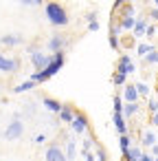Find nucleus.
Listing matches in <instances>:
<instances>
[{
    "label": "nucleus",
    "mask_w": 158,
    "mask_h": 161,
    "mask_svg": "<svg viewBox=\"0 0 158 161\" xmlns=\"http://www.w3.org/2000/svg\"><path fill=\"white\" fill-rule=\"evenodd\" d=\"M44 161H66L64 150H62L57 143H51V146L46 148V152H44Z\"/></svg>",
    "instance_id": "nucleus-10"
},
{
    "label": "nucleus",
    "mask_w": 158,
    "mask_h": 161,
    "mask_svg": "<svg viewBox=\"0 0 158 161\" xmlns=\"http://www.w3.org/2000/svg\"><path fill=\"white\" fill-rule=\"evenodd\" d=\"M94 159L97 161H108V152H105V148H101V146H94Z\"/></svg>",
    "instance_id": "nucleus-26"
},
{
    "label": "nucleus",
    "mask_w": 158,
    "mask_h": 161,
    "mask_svg": "<svg viewBox=\"0 0 158 161\" xmlns=\"http://www.w3.org/2000/svg\"><path fill=\"white\" fill-rule=\"evenodd\" d=\"M149 18H151L154 22H158V9H151V11H149ZM149 18H147V20H149Z\"/></svg>",
    "instance_id": "nucleus-34"
},
{
    "label": "nucleus",
    "mask_w": 158,
    "mask_h": 161,
    "mask_svg": "<svg viewBox=\"0 0 158 161\" xmlns=\"http://www.w3.org/2000/svg\"><path fill=\"white\" fill-rule=\"evenodd\" d=\"M84 159H86V161H94V154H92V152H86Z\"/></svg>",
    "instance_id": "nucleus-37"
},
{
    "label": "nucleus",
    "mask_w": 158,
    "mask_h": 161,
    "mask_svg": "<svg viewBox=\"0 0 158 161\" xmlns=\"http://www.w3.org/2000/svg\"><path fill=\"white\" fill-rule=\"evenodd\" d=\"M147 108H149V113L154 115V113H158V99L156 97H151L149 102H147Z\"/></svg>",
    "instance_id": "nucleus-30"
},
{
    "label": "nucleus",
    "mask_w": 158,
    "mask_h": 161,
    "mask_svg": "<svg viewBox=\"0 0 158 161\" xmlns=\"http://www.w3.org/2000/svg\"><path fill=\"white\" fill-rule=\"evenodd\" d=\"M88 31H90V33L99 31V20H94V22H88Z\"/></svg>",
    "instance_id": "nucleus-32"
},
{
    "label": "nucleus",
    "mask_w": 158,
    "mask_h": 161,
    "mask_svg": "<svg viewBox=\"0 0 158 161\" xmlns=\"http://www.w3.org/2000/svg\"><path fill=\"white\" fill-rule=\"evenodd\" d=\"M154 9H158V0H156V3H154Z\"/></svg>",
    "instance_id": "nucleus-39"
},
{
    "label": "nucleus",
    "mask_w": 158,
    "mask_h": 161,
    "mask_svg": "<svg viewBox=\"0 0 158 161\" xmlns=\"http://www.w3.org/2000/svg\"><path fill=\"white\" fill-rule=\"evenodd\" d=\"M138 108H140V104H123V108H121V115H123V119H130V117H134V115L138 113Z\"/></svg>",
    "instance_id": "nucleus-17"
},
{
    "label": "nucleus",
    "mask_w": 158,
    "mask_h": 161,
    "mask_svg": "<svg viewBox=\"0 0 158 161\" xmlns=\"http://www.w3.org/2000/svg\"><path fill=\"white\" fill-rule=\"evenodd\" d=\"M42 106H44L46 110L55 113V115L62 110V102H59V99H55V97H42Z\"/></svg>",
    "instance_id": "nucleus-13"
},
{
    "label": "nucleus",
    "mask_w": 158,
    "mask_h": 161,
    "mask_svg": "<svg viewBox=\"0 0 158 161\" xmlns=\"http://www.w3.org/2000/svg\"><path fill=\"white\" fill-rule=\"evenodd\" d=\"M75 154H77V150H75V141H73V139H68V141H66V152H64L66 161H73V159H77Z\"/></svg>",
    "instance_id": "nucleus-21"
},
{
    "label": "nucleus",
    "mask_w": 158,
    "mask_h": 161,
    "mask_svg": "<svg viewBox=\"0 0 158 161\" xmlns=\"http://www.w3.org/2000/svg\"><path fill=\"white\" fill-rule=\"evenodd\" d=\"M86 20H88V22H94V20H97V14H94V11L86 14Z\"/></svg>",
    "instance_id": "nucleus-35"
},
{
    "label": "nucleus",
    "mask_w": 158,
    "mask_h": 161,
    "mask_svg": "<svg viewBox=\"0 0 158 161\" xmlns=\"http://www.w3.org/2000/svg\"><path fill=\"white\" fill-rule=\"evenodd\" d=\"M140 141H143V146H145V148H151L154 143H158V141H156V135H154L151 130H145V132H143V137H140Z\"/></svg>",
    "instance_id": "nucleus-20"
},
{
    "label": "nucleus",
    "mask_w": 158,
    "mask_h": 161,
    "mask_svg": "<svg viewBox=\"0 0 158 161\" xmlns=\"http://www.w3.org/2000/svg\"><path fill=\"white\" fill-rule=\"evenodd\" d=\"M64 62H66V51H59V53H53L51 55V64L44 69V71H40V73H33L29 80L38 86V84H42V82H46V80H51L53 75H57L59 71H62V66H64Z\"/></svg>",
    "instance_id": "nucleus-1"
},
{
    "label": "nucleus",
    "mask_w": 158,
    "mask_h": 161,
    "mask_svg": "<svg viewBox=\"0 0 158 161\" xmlns=\"http://www.w3.org/2000/svg\"><path fill=\"white\" fill-rule=\"evenodd\" d=\"M121 108H123V99H121V95H114V102H112V110H114V113H121Z\"/></svg>",
    "instance_id": "nucleus-29"
},
{
    "label": "nucleus",
    "mask_w": 158,
    "mask_h": 161,
    "mask_svg": "<svg viewBox=\"0 0 158 161\" xmlns=\"http://www.w3.org/2000/svg\"><path fill=\"white\" fill-rule=\"evenodd\" d=\"M154 51V44H147V42H140L138 47H136V53L140 55V58H145V55H149Z\"/></svg>",
    "instance_id": "nucleus-23"
},
{
    "label": "nucleus",
    "mask_w": 158,
    "mask_h": 161,
    "mask_svg": "<svg viewBox=\"0 0 158 161\" xmlns=\"http://www.w3.org/2000/svg\"><path fill=\"white\" fill-rule=\"evenodd\" d=\"M145 36H147V38H154V36H156V27H154L151 22L147 25V29H145Z\"/></svg>",
    "instance_id": "nucleus-31"
},
{
    "label": "nucleus",
    "mask_w": 158,
    "mask_h": 161,
    "mask_svg": "<svg viewBox=\"0 0 158 161\" xmlns=\"http://www.w3.org/2000/svg\"><path fill=\"white\" fill-rule=\"evenodd\" d=\"M20 69V62L16 58H7L0 53V73H16Z\"/></svg>",
    "instance_id": "nucleus-9"
},
{
    "label": "nucleus",
    "mask_w": 158,
    "mask_h": 161,
    "mask_svg": "<svg viewBox=\"0 0 158 161\" xmlns=\"http://www.w3.org/2000/svg\"><path fill=\"white\" fill-rule=\"evenodd\" d=\"M130 146H132V137H130V135H121V137H119V148H121L123 154L130 150Z\"/></svg>",
    "instance_id": "nucleus-22"
},
{
    "label": "nucleus",
    "mask_w": 158,
    "mask_h": 161,
    "mask_svg": "<svg viewBox=\"0 0 158 161\" xmlns=\"http://www.w3.org/2000/svg\"><path fill=\"white\" fill-rule=\"evenodd\" d=\"M121 99H123V104H138V93H136V88H134V84H125L123 86V93H121Z\"/></svg>",
    "instance_id": "nucleus-11"
},
{
    "label": "nucleus",
    "mask_w": 158,
    "mask_h": 161,
    "mask_svg": "<svg viewBox=\"0 0 158 161\" xmlns=\"http://www.w3.org/2000/svg\"><path fill=\"white\" fill-rule=\"evenodd\" d=\"M94 146H97V143H94V139H92V137H88V139H84V143H81V152H84V154H86V152H92V150H94Z\"/></svg>",
    "instance_id": "nucleus-25"
},
{
    "label": "nucleus",
    "mask_w": 158,
    "mask_h": 161,
    "mask_svg": "<svg viewBox=\"0 0 158 161\" xmlns=\"http://www.w3.org/2000/svg\"><path fill=\"white\" fill-rule=\"evenodd\" d=\"M33 88H35V84H33L31 80H24L22 84L13 86V93H16V95H20V93H27V91H33Z\"/></svg>",
    "instance_id": "nucleus-19"
},
{
    "label": "nucleus",
    "mask_w": 158,
    "mask_h": 161,
    "mask_svg": "<svg viewBox=\"0 0 158 161\" xmlns=\"http://www.w3.org/2000/svg\"><path fill=\"white\" fill-rule=\"evenodd\" d=\"M151 124H154V126H158V113H154V115H151Z\"/></svg>",
    "instance_id": "nucleus-38"
},
{
    "label": "nucleus",
    "mask_w": 158,
    "mask_h": 161,
    "mask_svg": "<svg viewBox=\"0 0 158 161\" xmlns=\"http://www.w3.org/2000/svg\"><path fill=\"white\" fill-rule=\"evenodd\" d=\"M147 25H149L147 18H136V25H134V29H132L134 38H145V29H147Z\"/></svg>",
    "instance_id": "nucleus-14"
},
{
    "label": "nucleus",
    "mask_w": 158,
    "mask_h": 161,
    "mask_svg": "<svg viewBox=\"0 0 158 161\" xmlns=\"http://www.w3.org/2000/svg\"><path fill=\"white\" fill-rule=\"evenodd\" d=\"M134 71H136V66H134V60H132L127 53H123V55L119 58V62H116V71H114V73H119V75L127 77V75H132Z\"/></svg>",
    "instance_id": "nucleus-6"
},
{
    "label": "nucleus",
    "mask_w": 158,
    "mask_h": 161,
    "mask_svg": "<svg viewBox=\"0 0 158 161\" xmlns=\"http://www.w3.org/2000/svg\"><path fill=\"white\" fill-rule=\"evenodd\" d=\"M57 115H59V121H62V124H70V121L75 119L77 110H75L73 104H62V110H59Z\"/></svg>",
    "instance_id": "nucleus-12"
},
{
    "label": "nucleus",
    "mask_w": 158,
    "mask_h": 161,
    "mask_svg": "<svg viewBox=\"0 0 158 161\" xmlns=\"http://www.w3.org/2000/svg\"><path fill=\"white\" fill-rule=\"evenodd\" d=\"M44 16H46V20H48L53 27H66V25L70 22L66 7L59 5V3H46V5H44Z\"/></svg>",
    "instance_id": "nucleus-2"
},
{
    "label": "nucleus",
    "mask_w": 158,
    "mask_h": 161,
    "mask_svg": "<svg viewBox=\"0 0 158 161\" xmlns=\"http://www.w3.org/2000/svg\"><path fill=\"white\" fill-rule=\"evenodd\" d=\"M112 84H114V86H125V84H127V77L114 73V75H112Z\"/></svg>",
    "instance_id": "nucleus-28"
},
{
    "label": "nucleus",
    "mask_w": 158,
    "mask_h": 161,
    "mask_svg": "<svg viewBox=\"0 0 158 161\" xmlns=\"http://www.w3.org/2000/svg\"><path fill=\"white\" fill-rule=\"evenodd\" d=\"M143 60H145V64H149V66H154V64H158V51L154 49V51H151L149 55H145Z\"/></svg>",
    "instance_id": "nucleus-27"
},
{
    "label": "nucleus",
    "mask_w": 158,
    "mask_h": 161,
    "mask_svg": "<svg viewBox=\"0 0 158 161\" xmlns=\"http://www.w3.org/2000/svg\"><path fill=\"white\" fill-rule=\"evenodd\" d=\"M5 139L7 141H16V139H20L22 135H24V124L20 121V119H11L9 124H7V128H5Z\"/></svg>",
    "instance_id": "nucleus-4"
},
{
    "label": "nucleus",
    "mask_w": 158,
    "mask_h": 161,
    "mask_svg": "<svg viewBox=\"0 0 158 161\" xmlns=\"http://www.w3.org/2000/svg\"><path fill=\"white\" fill-rule=\"evenodd\" d=\"M33 141H35V143H40V146H42V143H44V141H46V135H44V132H42V135H35V139H33Z\"/></svg>",
    "instance_id": "nucleus-33"
},
{
    "label": "nucleus",
    "mask_w": 158,
    "mask_h": 161,
    "mask_svg": "<svg viewBox=\"0 0 158 161\" xmlns=\"http://www.w3.org/2000/svg\"><path fill=\"white\" fill-rule=\"evenodd\" d=\"M112 121H114V128H116L119 135H127V121L123 119L121 113H114V115H112Z\"/></svg>",
    "instance_id": "nucleus-15"
},
{
    "label": "nucleus",
    "mask_w": 158,
    "mask_h": 161,
    "mask_svg": "<svg viewBox=\"0 0 158 161\" xmlns=\"http://www.w3.org/2000/svg\"><path fill=\"white\" fill-rule=\"evenodd\" d=\"M123 7H125V11L121 14L119 27H121V31H132V29H134V25H136V18H134V7H132V5H123Z\"/></svg>",
    "instance_id": "nucleus-5"
},
{
    "label": "nucleus",
    "mask_w": 158,
    "mask_h": 161,
    "mask_svg": "<svg viewBox=\"0 0 158 161\" xmlns=\"http://www.w3.org/2000/svg\"><path fill=\"white\" fill-rule=\"evenodd\" d=\"M22 42H24V38L22 36H13V33H7V36L0 38V44H5V47H18Z\"/></svg>",
    "instance_id": "nucleus-16"
},
{
    "label": "nucleus",
    "mask_w": 158,
    "mask_h": 161,
    "mask_svg": "<svg viewBox=\"0 0 158 161\" xmlns=\"http://www.w3.org/2000/svg\"><path fill=\"white\" fill-rule=\"evenodd\" d=\"M66 47H68V38H66V36H59V33L51 36L48 44H46V49L51 51V55H53V53H59V51H66Z\"/></svg>",
    "instance_id": "nucleus-8"
},
{
    "label": "nucleus",
    "mask_w": 158,
    "mask_h": 161,
    "mask_svg": "<svg viewBox=\"0 0 158 161\" xmlns=\"http://www.w3.org/2000/svg\"><path fill=\"white\" fill-rule=\"evenodd\" d=\"M140 154H143V150H140L138 146H130V150L123 154V157H125L123 161H138V157H140Z\"/></svg>",
    "instance_id": "nucleus-18"
},
{
    "label": "nucleus",
    "mask_w": 158,
    "mask_h": 161,
    "mask_svg": "<svg viewBox=\"0 0 158 161\" xmlns=\"http://www.w3.org/2000/svg\"><path fill=\"white\" fill-rule=\"evenodd\" d=\"M29 55H31V64H33L35 73L44 71L51 64V53H44L42 49H29Z\"/></svg>",
    "instance_id": "nucleus-3"
},
{
    "label": "nucleus",
    "mask_w": 158,
    "mask_h": 161,
    "mask_svg": "<svg viewBox=\"0 0 158 161\" xmlns=\"http://www.w3.org/2000/svg\"><path fill=\"white\" fill-rule=\"evenodd\" d=\"M134 88H136L138 97H149V93H151V88H149L145 82H138V84H134Z\"/></svg>",
    "instance_id": "nucleus-24"
},
{
    "label": "nucleus",
    "mask_w": 158,
    "mask_h": 161,
    "mask_svg": "<svg viewBox=\"0 0 158 161\" xmlns=\"http://www.w3.org/2000/svg\"><path fill=\"white\" fill-rule=\"evenodd\" d=\"M149 150H151V157H158V143H154Z\"/></svg>",
    "instance_id": "nucleus-36"
},
{
    "label": "nucleus",
    "mask_w": 158,
    "mask_h": 161,
    "mask_svg": "<svg viewBox=\"0 0 158 161\" xmlns=\"http://www.w3.org/2000/svg\"><path fill=\"white\" fill-rule=\"evenodd\" d=\"M88 128H90V124H88V117H86L84 113H79V110H77L75 119L70 121V130H73L75 135H86V132H88Z\"/></svg>",
    "instance_id": "nucleus-7"
}]
</instances>
